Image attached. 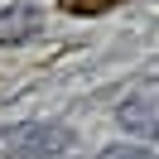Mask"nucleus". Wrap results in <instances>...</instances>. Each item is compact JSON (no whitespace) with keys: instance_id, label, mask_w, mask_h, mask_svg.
<instances>
[{"instance_id":"obj_1","label":"nucleus","mask_w":159,"mask_h":159,"mask_svg":"<svg viewBox=\"0 0 159 159\" xmlns=\"http://www.w3.org/2000/svg\"><path fill=\"white\" fill-rule=\"evenodd\" d=\"M72 145H77V135L63 120H34V125H20L15 135H5V154L15 159H58Z\"/></svg>"},{"instance_id":"obj_2","label":"nucleus","mask_w":159,"mask_h":159,"mask_svg":"<svg viewBox=\"0 0 159 159\" xmlns=\"http://www.w3.org/2000/svg\"><path fill=\"white\" fill-rule=\"evenodd\" d=\"M116 125L125 130V135H135L140 145H145V140H159V82H140L130 97H120Z\"/></svg>"},{"instance_id":"obj_3","label":"nucleus","mask_w":159,"mask_h":159,"mask_svg":"<svg viewBox=\"0 0 159 159\" xmlns=\"http://www.w3.org/2000/svg\"><path fill=\"white\" fill-rule=\"evenodd\" d=\"M43 29V10L39 5H5L0 10V48H15V43H29Z\"/></svg>"},{"instance_id":"obj_4","label":"nucleus","mask_w":159,"mask_h":159,"mask_svg":"<svg viewBox=\"0 0 159 159\" xmlns=\"http://www.w3.org/2000/svg\"><path fill=\"white\" fill-rule=\"evenodd\" d=\"M97 159H154V154H149L145 145H130V140H120V145H106Z\"/></svg>"},{"instance_id":"obj_5","label":"nucleus","mask_w":159,"mask_h":159,"mask_svg":"<svg viewBox=\"0 0 159 159\" xmlns=\"http://www.w3.org/2000/svg\"><path fill=\"white\" fill-rule=\"evenodd\" d=\"M154 159H159V154H154Z\"/></svg>"}]
</instances>
